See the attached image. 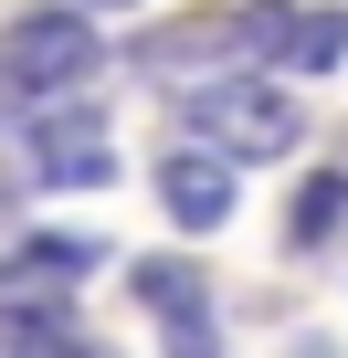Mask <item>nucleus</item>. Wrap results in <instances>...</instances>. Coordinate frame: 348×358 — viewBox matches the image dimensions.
Listing matches in <instances>:
<instances>
[{
	"mask_svg": "<svg viewBox=\"0 0 348 358\" xmlns=\"http://www.w3.org/2000/svg\"><path fill=\"white\" fill-rule=\"evenodd\" d=\"M95 274V243L85 232H53V243H22L11 264H0V306H53V285Z\"/></svg>",
	"mask_w": 348,
	"mask_h": 358,
	"instance_id": "7",
	"label": "nucleus"
},
{
	"mask_svg": "<svg viewBox=\"0 0 348 358\" xmlns=\"http://www.w3.org/2000/svg\"><path fill=\"white\" fill-rule=\"evenodd\" d=\"M64 11H74V22H95V11H127V0H64Z\"/></svg>",
	"mask_w": 348,
	"mask_h": 358,
	"instance_id": "10",
	"label": "nucleus"
},
{
	"mask_svg": "<svg viewBox=\"0 0 348 358\" xmlns=\"http://www.w3.org/2000/svg\"><path fill=\"white\" fill-rule=\"evenodd\" d=\"M190 127H201V148H211L222 169L306 148V116H295V95H285V85H264V74H222V85H190Z\"/></svg>",
	"mask_w": 348,
	"mask_h": 358,
	"instance_id": "2",
	"label": "nucleus"
},
{
	"mask_svg": "<svg viewBox=\"0 0 348 358\" xmlns=\"http://www.w3.org/2000/svg\"><path fill=\"white\" fill-rule=\"evenodd\" d=\"M337 222H348V169H316L306 190H295V222H285V232L316 253V243H337Z\"/></svg>",
	"mask_w": 348,
	"mask_h": 358,
	"instance_id": "8",
	"label": "nucleus"
},
{
	"mask_svg": "<svg viewBox=\"0 0 348 358\" xmlns=\"http://www.w3.org/2000/svg\"><path fill=\"white\" fill-rule=\"evenodd\" d=\"M0 348L11 358H53V348H74V327H64V306H0Z\"/></svg>",
	"mask_w": 348,
	"mask_h": 358,
	"instance_id": "9",
	"label": "nucleus"
},
{
	"mask_svg": "<svg viewBox=\"0 0 348 358\" xmlns=\"http://www.w3.org/2000/svg\"><path fill=\"white\" fill-rule=\"evenodd\" d=\"M53 358H106V348H85V337H74V348H53Z\"/></svg>",
	"mask_w": 348,
	"mask_h": 358,
	"instance_id": "11",
	"label": "nucleus"
},
{
	"mask_svg": "<svg viewBox=\"0 0 348 358\" xmlns=\"http://www.w3.org/2000/svg\"><path fill=\"white\" fill-rule=\"evenodd\" d=\"M232 32L253 64H285V74H327L348 53V11H295V0H253Z\"/></svg>",
	"mask_w": 348,
	"mask_h": 358,
	"instance_id": "3",
	"label": "nucleus"
},
{
	"mask_svg": "<svg viewBox=\"0 0 348 358\" xmlns=\"http://www.w3.org/2000/svg\"><path fill=\"white\" fill-rule=\"evenodd\" d=\"M127 285H137V306H148V316H169L180 358H211V295H201V274H190V264H158V253H148Z\"/></svg>",
	"mask_w": 348,
	"mask_h": 358,
	"instance_id": "6",
	"label": "nucleus"
},
{
	"mask_svg": "<svg viewBox=\"0 0 348 358\" xmlns=\"http://www.w3.org/2000/svg\"><path fill=\"white\" fill-rule=\"evenodd\" d=\"M158 201H169L180 232H222V222H232V169H222L211 148H169V158H158Z\"/></svg>",
	"mask_w": 348,
	"mask_h": 358,
	"instance_id": "5",
	"label": "nucleus"
},
{
	"mask_svg": "<svg viewBox=\"0 0 348 358\" xmlns=\"http://www.w3.org/2000/svg\"><path fill=\"white\" fill-rule=\"evenodd\" d=\"M95 64H106L95 22H74L64 0H53V11H22L11 32H0V106L53 116V106H74V95L95 85Z\"/></svg>",
	"mask_w": 348,
	"mask_h": 358,
	"instance_id": "1",
	"label": "nucleus"
},
{
	"mask_svg": "<svg viewBox=\"0 0 348 358\" xmlns=\"http://www.w3.org/2000/svg\"><path fill=\"white\" fill-rule=\"evenodd\" d=\"M32 179L43 190H106L116 179V148H106V127L74 106V116H32Z\"/></svg>",
	"mask_w": 348,
	"mask_h": 358,
	"instance_id": "4",
	"label": "nucleus"
}]
</instances>
